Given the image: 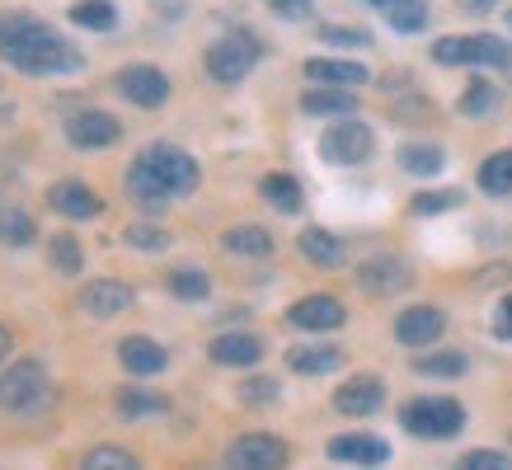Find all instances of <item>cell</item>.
Wrapping results in <instances>:
<instances>
[{
	"label": "cell",
	"mask_w": 512,
	"mask_h": 470,
	"mask_svg": "<svg viewBox=\"0 0 512 470\" xmlns=\"http://www.w3.org/2000/svg\"><path fill=\"white\" fill-rule=\"evenodd\" d=\"M0 62L24 76H71L85 66V52L71 47L52 24H43L29 10H5L0 15Z\"/></svg>",
	"instance_id": "obj_1"
},
{
	"label": "cell",
	"mask_w": 512,
	"mask_h": 470,
	"mask_svg": "<svg viewBox=\"0 0 512 470\" xmlns=\"http://www.w3.org/2000/svg\"><path fill=\"white\" fill-rule=\"evenodd\" d=\"M132 165H141V170L151 174L165 193H174V198H184V193H193V188L202 184L198 160L188 156L184 146H174V141H151V146H141Z\"/></svg>",
	"instance_id": "obj_2"
},
{
	"label": "cell",
	"mask_w": 512,
	"mask_h": 470,
	"mask_svg": "<svg viewBox=\"0 0 512 470\" xmlns=\"http://www.w3.org/2000/svg\"><path fill=\"white\" fill-rule=\"evenodd\" d=\"M400 423L414 438L447 442L466 428V409H461V400H451V395H423V400H409L400 409Z\"/></svg>",
	"instance_id": "obj_3"
},
{
	"label": "cell",
	"mask_w": 512,
	"mask_h": 470,
	"mask_svg": "<svg viewBox=\"0 0 512 470\" xmlns=\"http://www.w3.org/2000/svg\"><path fill=\"white\" fill-rule=\"evenodd\" d=\"M259 57H264V43L249 29H231L207 47V76L217 80V85H240L259 66Z\"/></svg>",
	"instance_id": "obj_4"
},
{
	"label": "cell",
	"mask_w": 512,
	"mask_h": 470,
	"mask_svg": "<svg viewBox=\"0 0 512 470\" xmlns=\"http://www.w3.org/2000/svg\"><path fill=\"white\" fill-rule=\"evenodd\" d=\"M433 62L437 66H498L508 71L512 47L494 33H447L433 43Z\"/></svg>",
	"instance_id": "obj_5"
},
{
	"label": "cell",
	"mask_w": 512,
	"mask_h": 470,
	"mask_svg": "<svg viewBox=\"0 0 512 470\" xmlns=\"http://www.w3.org/2000/svg\"><path fill=\"white\" fill-rule=\"evenodd\" d=\"M376 151V132L357 113L348 118H334V127L320 132V160L325 165H339V170H353V165H367Z\"/></svg>",
	"instance_id": "obj_6"
},
{
	"label": "cell",
	"mask_w": 512,
	"mask_h": 470,
	"mask_svg": "<svg viewBox=\"0 0 512 470\" xmlns=\"http://www.w3.org/2000/svg\"><path fill=\"white\" fill-rule=\"evenodd\" d=\"M47 400V367L38 358H15L0 372V409L5 414H29Z\"/></svg>",
	"instance_id": "obj_7"
},
{
	"label": "cell",
	"mask_w": 512,
	"mask_h": 470,
	"mask_svg": "<svg viewBox=\"0 0 512 470\" xmlns=\"http://www.w3.org/2000/svg\"><path fill=\"white\" fill-rule=\"evenodd\" d=\"M292 461V447L273 433H245V438H235L226 447V466L235 470H278Z\"/></svg>",
	"instance_id": "obj_8"
},
{
	"label": "cell",
	"mask_w": 512,
	"mask_h": 470,
	"mask_svg": "<svg viewBox=\"0 0 512 470\" xmlns=\"http://www.w3.org/2000/svg\"><path fill=\"white\" fill-rule=\"evenodd\" d=\"M113 90L123 94L127 104H137V109H160L165 99H170V76L156 71V66H123L118 76H113Z\"/></svg>",
	"instance_id": "obj_9"
},
{
	"label": "cell",
	"mask_w": 512,
	"mask_h": 470,
	"mask_svg": "<svg viewBox=\"0 0 512 470\" xmlns=\"http://www.w3.org/2000/svg\"><path fill=\"white\" fill-rule=\"evenodd\" d=\"M66 141H71L76 151H104L113 141H123V123L104 109H80L66 118Z\"/></svg>",
	"instance_id": "obj_10"
},
{
	"label": "cell",
	"mask_w": 512,
	"mask_h": 470,
	"mask_svg": "<svg viewBox=\"0 0 512 470\" xmlns=\"http://www.w3.org/2000/svg\"><path fill=\"white\" fill-rule=\"evenodd\" d=\"M137 292L127 287L123 278H90L80 287V311L90 320H113V315H127L132 311Z\"/></svg>",
	"instance_id": "obj_11"
},
{
	"label": "cell",
	"mask_w": 512,
	"mask_h": 470,
	"mask_svg": "<svg viewBox=\"0 0 512 470\" xmlns=\"http://www.w3.org/2000/svg\"><path fill=\"white\" fill-rule=\"evenodd\" d=\"M348 320L339 297H329V292H311V297H301L287 306V325L292 329H306V334H325V329H339Z\"/></svg>",
	"instance_id": "obj_12"
},
{
	"label": "cell",
	"mask_w": 512,
	"mask_h": 470,
	"mask_svg": "<svg viewBox=\"0 0 512 470\" xmlns=\"http://www.w3.org/2000/svg\"><path fill=\"white\" fill-rule=\"evenodd\" d=\"M47 207L66 221H94L104 212V198L90 184H80V179H57V184L47 188Z\"/></svg>",
	"instance_id": "obj_13"
},
{
	"label": "cell",
	"mask_w": 512,
	"mask_h": 470,
	"mask_svg": "<svg viewBox=\"0 0 512 470\" xmlns=\"http://www.w3.org/2000/svg\"><path fill=\"white\" fill-rule=\"evenodd\" d=\"M357 282H362V292H372V297H395V292H404V287L414 282V273H409V264L395 259V254H372L367 264H357Z\"/></svg>",
	"instance_id": "obj_14"
},
{
	"label": "cell",
	"mask_w": 512,
	"mask_h": 470,
	"mask_svg": "<svg viewBox=\"0 0 512 470\" xmlns=\"http://www.w3.org/2000/svg\"><path fill=\"white\" fill-rule=\"evenodd\" d=\"M381 405H386V381L381 376H348L334 391V409L348 414V419H372Z\"/></svg>",
	"instance_id": "obj_15"
},
{
	"label": "cell",
	"mask_w": 512,
	"mask_h": 470,
	"mask_svg": "<svg viewBox=\"0 0 512 470\" xmlns=\"http://www.w3.org/2000/svg\"><path fill=\"white\" fill-rule=\"evenodd\" d=\"M442 329H447V315L442 306H409V311L395 315V339L404 348H428L442 339Z\"/></svg>",
	"instance_id": "obj_16"
},
{
	"label": "cell",
	"mask_w": 512,
	"mask_h": 470,
	"mask_svg": "<svg viewBox=\"0 0 512 470\" xmlns=\"http://www.w3.org/2000/svg\"><path fill=\"white\" fill-rule=\"evenodd\" d=\"M329 461H343V466H381L390 461V442L372 438V433H343V438H329Z\"/></svg>",
	"instance_id": "obj_17"
},
{
	"label": "cell",
	"mask_w": 512,
	"mask_h": 470,
	"mask_svg": "<svg viewBox=\"0 0 512 470\" xmlns=\"http://www.w3.org/2000/svg\"><path fill=\"white\" fill-rule=\"evenodd\" d=\"M207 358L217 367H254L264 358V339L259 334H245V329H231V334H217L207 344Z\"/></svg>",
	"instance_id": "obj_18"
},
{
	"label": "cell",
	"mask_w": 512,
	"mask_h": 470,
	"mask_svg": "<svg viewBox=\"0 0 512 470\" xmlns=\"http://www.w3.org/2000/svg\"><path fill=\"white\" fill-rule=\"evenodd\" d=\"M118 362H123V372H132V376H156L170 367V353H165L156 339H146V334H127L123 344H118Z\"/></svg>",
	"instance_id": "obj_19"
},
{
	"label": "cell",
	"mask_w": 512,
	"mask_h": 470,
	"mask_svg": "<svg viewBox=\"0 0 512 470\" xmlns=\"http://www.w3.org/2000/svg\"><path fill=\"white\" fill-rule=\"evenodd\" d=\"M306 80L311 85H343V90H357V85H367L372 71L362 62H339V57H311L306 62Z\"/></svg>",
	"instance_id": "obj_20"
},
{
	"label": "cell",
	"mask_w": 512,
	"mask_h": 470,
	"mask_svg": "<svg viewBox=\"0 0 512 470\" xmlns=\"http://www.w3.org/2000/svg\"><path fill=\"white\" fill-rule=\"evenodd\" d=\"M287 367L296 376H329L343 367V348L339 344H296V348H287Z\"/></svg>",
	"instance_id": "obj_21"
},
{
	"label": "cell",
	"mask_w": 512,
	"mask_h": 470,
	"mask_svg": "<svg viewBox=\"0 0 512 470\" xmlns=\"http://www.w3.org/2000/svg\"><path fill=\"white\" fill-rule=\"evenodd\" d=\"M113 409H118V419H127V423L156 419V414H170V395L146 391V386H118V395H113Z\"/></svg>",
	"instance_id": "obj_22"
},
{
	"label": "cell",
	"mask_w": 512,
	"mask_h": 470,
	"mask_svg": "<svg viewBox=\"0 0 512 470\" xmlns=\"http://www.w3.org/2000/svg\"><path fill=\"white\" fill-rule=\"evenodd\" d=\"M221 250L235 254V259H268V254L278 250V240L268 226H231V231L221 235Z\"/></svg>",
	"instance_id": "obj_23"
},
{
	"label": "cell",
	"mask_w": 512,
	"mask_h": 470,
	"mask_svg": "<svg viewBox=\"0 0 512 470\" xmlns=\"http://www.w3.org/2000/svg\"><path fill=\"white\" fill-rule=\"evenodd\" d=\"M301 113H311V118H348V113H357V94L343 90V85H320V90L301 94Z\"/></svg>",
	"instance_id": "obj_24"
},
{
	"label": "cell",
	"mask_w": 512,
	"mask_h": 470,
	"mask_svg": "<svg viewBox=\"0 0 512 470\" xmlns=\"http://www.w3.org/2000/svg\"><path fill=\"white\" fill-rule=\"evenodd\" d=\"M296 250H301V259H311L315 268H339L343 264V240L334 231H325V226H306L301 231V240H296Z\"/></svg>",
	"instance_id": "obj_25"
},
{
	"label": "cell",
	"mask_w": 512,
	"mask_h": 470,
	"mask_svg": "<svg viewBox=\"0 0 512 470\" xmlns=\"http://www.w3.org/2000/svg\"><path fill=\"white\" fill-rule=\"evenodd\" d=\"M123 188H127V198L141 207V212H151V217H160L165 207L174 203V193H165V188L151 179V174L141 170V165H127V179H123Z\"/></svg>",
	"instance_id": "obj_26"
},
{
	"label": "cell",
	"mask_w": 512,
	"mask_h": 470,
	"mask_svg": "<svg viewBox=\"0 0 512 470\" xmlns=\"http://www.w3.org/2000/svg\"><path fill=\"white\" fill-rule=\"evenodd\" d=\"M395 160H400L404 174H419V179H433V174L447 170V151L437 141H404Z\"/></svg>",
	"instance_id": "obj_27"
},
{
	"label": "cell",
	"mask_w": 512,
	"mask_h": 470,
	"mask_svg": "<svg viewBox=\"0 0 512 470\" xmlns=\"http://www.w3.org/2000/svg\"><path fill=\"white\" fill-rule=\"evenodd\" d=\"M372 5L386 15V24L395 33H419V29H428V19H433L428 0H372Z\"/></svg>",
	"instance_id": "obj_28"
},
{
	"label": "cell",
	"mask_w": 512,
	"mask_h": 470,
	"mask_svg": "<svg viewBox=\"0 0 512 470\" xmlns=\"http://www.w3.org/2000/svg\"><path fill=\"white\" fill-rule=\"evenodd\" d=\"M259 193H264L268 207H278V212H287V217H296L301 203H306V193H301V184H296L292 174H268L264 184H259Z\"/></svg>",
	"instance_id": "obj_29"
},
{
	"label": "cell",
	"mask_w": 512,
	"mask_h": 470,
	"mask_svg": "<svg viewBox=\"0 0 512 470\" xmlns=\"http://www.w3.org/2000/svg\"><path fill=\"white\" fill-rule=\"evenodd\" d=\"M47 259H52V268L66 273V278H80V268H85V250H80V240L71 231L47 235Z\"/></svg>",
	"instance_id": "obj_30"
},
{
	"label": "cell",
	"mask_w": 512,
	"mask_h": 470,
	"mask_svg": "<svg viewBox=\"0 0 512 470\" xmlns=\"http://www.w3.org/2000/svg\"><path fill=\"white\" fill-rule=\"evenodd\" d=\"M71 24L90 33H109V29H118V10H113L109 0H76L71 5Z\"/></svg>",
	"instance_id": "obj_31"
},
{
	"label": "cell",
	"mask_w": 512,
	"mask_h": 470,
	"mask_svg": "<svg viewBox=\"0 0 512 470\" xmlns=\"http://www.w3.org/2000/svg\"><path fill=\"white\" fill-rule=\"evenodd\" d=\"M480 188L489 198H512V151H494L480 165Z\"/></svg>",
	"instance_id": "obj_32"
},
{
	"label": "cell",
	"mask_w": 512,
	"mask_h": 470,
	"mask_svg": "<svg viewBox=\"0 0 512 470\" xmlns=\"http://www.w3.org/2000/svg\"><path fill=\"white\" fill-rule=\"evenodd\" d=\"M0 240L15 245V250H24V245L38 240V226H33V217L24 207H0Z\"/></svg>",
	"instance_id": "obj_33"
},
{
	"label": "cell",
	"mask_w": 512,
	"mask_h": 470,
	"mask_svg": "<svg viewBox=\"0 0 512 470\" xmlns=\"http://www.w3.org/2000/svg\"><path fill=\"white\" fill-rule=\"evenodd\" d=\"M470 358L461 353V348H442V353H423V358H414V372L419 376H466Z\"/></svg>",
	"instance_id": "obj_34"
},
{
	"label": "cell",
	"mask_w": 512,
	"mask_h": 470,
	"mask_svg": "<svg viewBox=\"0 0 512 470\" xmlns=\"http://www.w3.org/2000/svg\"><path fill=\"white\" fill-rule=\"evenodd\" d=\"M451 207H461V193H456V188H423V193L409 198V212H414V217H442Z\"/></svg>",
	"instance_id": "obj_35"
},
{
	"label": "cell",
	"mask_w": 512,
	"mask_h": 470,
	"mask_svg": "<svg viewBox=\"0 0 512 470\" xmlns=\"http://www.w3.org/2000/svg\"><path fill=\"white\" fill-rule=\"evenodd\" d=\"M80 466L85 470H137V452H127V447H90V452L80 456Z\"/></svg>",
	"instance_id": "obj_36"
},
{
	"label": "cell",
	"mask_w": 512,
	"mask_h": 470,
	"mask_svg": "<svg viewBox=\"0 0 512 470\" xmlns=\"http://www.w3.org/2000/svg\"><path fill=\"white\" fill-rule=\"evenodd\" d=\"M170 292L179 301H207V292H212V278H207L202 268H174V273H170Z\"/></svg>",
	"instance_id": "obj_37"
},
{
	"label": "cell",
	"mask_w": 512,
	"mask_h": 470,
	"mask_svg": "<svg viewBox=\"0 0 512 470\" xmlns=\"http://www.w3.org/2000/svg\"><path fill=\"white\" fill-rule=\"evenodd\" d=\"M123 245H132V250H141V254H160V250H170V231H165V226H151V221H137V226L123 231Z\"/></svg>",
	"instance_id": "obj_38"
},
{
	"label": "cell",
	"mask_w": 512,
	"mask_h": 470,
	"mask_svg": "<svg viewBox=\"0 0 512 470\" xmlns=\"http://www.w3.org/2000/svg\"><path fill=\"white\" fill-rule=\"evenodd\" d=\"M494 104H498V90H494V80H484V76H475L466 85V94H461V113L466 118H484Z\"/></svg>",
	"instance_id": "obj_39"
},
{
	"label": "cell",
	"mask_w": 512,
	"mask_h": 470,
	"mask_svg": "<svg viewBox=\"0 0 512 470\" xmlns=\"http://www.w3.org/2000/svg\"><path fill=\"white\" fill-rule=\"evenodd\" d=\"M278 395H282V386L273 376H249L245 386H240V405L264 409V405H278Z\"/></svg>",
	"instance_id": "obj_40"
},
{
	"label": "cell",
	"mask_w": 512,
	"mask_h": 470,
	"mask_svg": "<svg viewBox=\"0 0 512 470\" xmlns=\"http://www.w3.org/2000/svg\"><path fill=\"white\" fill-rule=\"evenodd\" d=\"M461 466H466V470H508L512 456L508 452H494V447H475V452L461 456Z\"/></svg>",
	"instance_id": "obj_41"
},
{
	"label": "cell",
	"mask_w": 512,
	"mask_h": 470,
	"mask_svg": "<svg viewBox=\"0 0 512 470\" xmlns=\"http://www.w3.org/2000/svg\"><path fill=\"white\" fill-rule=\"evenodd\" d=\"M320 43H329V47H367V43H372V33H367V29H339V24H325V29H320Z\"/></svg>",
	"instance_id": "obj_42"
},
{
	"label": "cell",
	"mask_w": 512,
	"mask_h": 470,
	"mask_svg": "<svg viewBox=\"0 0 512 470\" xmlns=\"http://www.w3.org/2000/svg\"><path fill=\"white\" fill-rule=\"evenodd\" d=\"M268 10H273L278 19H292L296 24V19L311 15V0H268Z\"/></svg>",
	"instance_id": "obj_43"
},
{
	"label": "cell",
	"mask_w": 512,
	"mask_h": 470,
	"mask_svg": "<svg viewBox=\"0 0 512 470\" xmlns=\"http://www.w3.org/2000/svg\"><path fill=\"white\" fill-rule=\"evenodd\" d=\"M494 339H508V344H512V297L498 301V311H494Z\"/></svg>",
	"instance_id": "obj_44"
},
{
	"label": "cell",
	"mask_w": 512,
	"mask_h": 470,
	"mask_svg": "<svg viewBox=\"0 0 512 470\" xmlns=\"http://www.w3.org/2000/svg\"><path fill=\"white\" fill-rule=\"evenodd\" d=\"M456 5H461L466 15H489V10H494L498 0H456Z\"/></svg>",
	"instance_id": "obj_45"
},
{
	"label": "cell",
	"mask_w": 512,
	"mask_h": 470,
	"mask_svg": "<svg viewBox=\"0 0 512 470\" xmlns=\"http://www.w3.org/2000/svg\"><path fill=\"white\" fill-rule=\"evenodd\" d=\"M10 348H15V339H10V329L0 325V362H5V353H10Z\"/></svg>",
	"instance_id": "obj_46"
},
{
	"label": "cell",
	"mask_w": 512,
	"mask_h": 470,
	"mask_svg": "<svg viewBox=\"0 0 512 470\" xmlns=\"http://www.w3.org/2000/svg\"><path fill=\"white\" fill-rule=\"evenodd\" d=\"M508 24H512V10H508Z\"/></svg>",
	"instance_id": "obj_47"
},
{
	"label": "cell",
	"mask_w": 512,
	"mask_h": 470,
	"mask_svg": "<svg viewBox=\"0 0 512 470\" xmlns=\"http://www.w3.org/2000/svg\"><path fill=\"white\" fill-rule=\"evenodd\" d=\"M508 71H512V62H508Z\"/></svg>",
	"instance_id": "obj_48"
}]
</instances>
